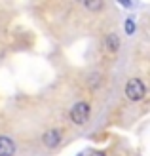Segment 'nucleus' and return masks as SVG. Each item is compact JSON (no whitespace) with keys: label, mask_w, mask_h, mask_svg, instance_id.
<instances>
[{"label":"nucleus","mask_w":150,"mask_h":156,"mask_svg":"<svg viewBox=\"0 0 150 156\" xmlns=\"http://www.w3.org/2000/svg\"><path fill=\"white\" fill-rule=\"evenodd\" d=\"M145 84L141 78H131V80L127 82V86H125V95H127L131 101H141L145 97Z\"/></svg>","instance_id":"1"},{"label":"nucleus","mask_w":150,"mask_h":156,"mask_svg":"<svg viewBox=\"0 0 150 156\" xmlns=\"http://www.w3.org/2000/svg\"><path fill=\"white\" fill-rule=\"evenodd\" d=\"M125 33H127V34H133V33H135V23H133L131 19L125 21Z\"/></svg>","instance_id":"6"},{"label":"nucleus","mask_w":150,"mask_h":156,"mask_svg":"<svg viewBox=\"0 0 150 156\" xmlns=\"http://www.w3.org/2000/svg\"><path fill=\"white\" fill-rule=\"evenodd\" d=\"M91 156H106V154H105V152H93Z\"/></svg>","instance_id":"8"},{"label":"nucleus","mask_w":150,"mask_h":156,"mask_svg":"<svg viewBox=\"0 0 150 156\" xmlns=\"http://www.w3.org/2000/svg\"><path fill=\"white\" fill-rule=\"evenodd\" d=\"M42 141H44V145L48 147V149H55V147L61 143V131H59V129H50V131H46L44 137H42Z\"/></svg>","instance_id":"3"},{"label":"nucleus","mask_w":150,"mask_h":156,"mask_svg":"<svg viewBox=\"0 0 150 156\" xmlns=\"http://www.w3.org/2000/svg\"><path fill=\"white\" fill-rule=\"evenodd\" d=\"M85 8H88V10H101L103 2H85Z\"/></svg>","instance_id":"7"},{"label":"nucleus","mask_w":150,"mask_h":156,"mask_svg":"<svg viewBox=\"0 0 150 156\" xmlns=\"http://www.w3.org/2000/svg\"><path fill=\"white\" fill-rule=\"evenodd\" d=\"M15 145L10 137H0V156H13Z\"/></svg>","instance_id":"4"},{"label":"nucleus","mask_w":150,"mask_h":156,"mask_svg":"<svg viewBox=\"0 0 150 156\" xmlns=\"http://www.w3.org/2000/svg\"><path fill=\"white\" fill-rule=\"evenodd\" d=\"M89 118V105L88 103H76L72 108H70V120L78 126L85 124V120Z\"/></svg>","instance_id":"2"},{"label":"nucleus","mask_w":150,"mask_h":156,"mask_svg":"<svg viewBox=\"0 0 150 156\" xmlns=\"http://www.w3.org/2000/svg\"><path fill=\"white\" fill-rule=\"evenodd\" d=\"M105 46H106L110 51H116L118 48H120V40H118L116 34H108V36L105 38Z\"/></svg>","instance_id":"5"}]
</instances>
